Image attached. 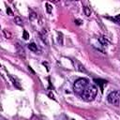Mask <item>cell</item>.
I'll use <instances>...</instances> for the list:
<instances>
[{
  "label": "cell",
  "instance_id": "obj_1",
  "mask_svg": "<svg viewBox=\"0 0 120 120\" xmlns=\"http://www.w3.org/2000/svg\"><path fill=\"white\" fill-rule=\"evenodd\" d=\"M97 94H98V88L96 87V85H94L92 83H89L85 87L83 92L80 95V97L84 101H91L96 98Z\"/></svg>",
  "mask_w": 120,
  "mask_h": 120
},
{
  "label": "cell",
  "instance_id": "obj_2",
  "mask_svg": "<svg viewBox=\"0 0 120 120\" xmlns=\"http://www.w3.org/2000/svg\"><path fill=\"white\" fill-rule=\"evenodd\" d=\"M89 83H90V82H88L87 79H84V78L78 79V80L74 82V84H73V91H74L77 95L80 96V95L83 92V90L85 89V87H86Z\"/></svg>",
  "mask_w": 120,
  "mask_h": 120
},
{
  "label": "cell",
  "instance_id": "obj_3",
  "mask_svg": "<svg viewBox=\"0 0 120 120\" xmlns=\"http://www.w3.org/2000/svg\"><path fill=\"white\" fill-rule=\"evenodd\" d=\"M107 100L109 103L118 106L120 104V92L118 91H112L107 96Z\"/></svg>",
  "mask_w": 120,
  "mask_h": 120
},
{
  "label": "cell",
  "instance_id": "obj_4",
  "mask_svg": "<svg viewBox=\"0 0 120 120\" xmlns=\"http://www.w3.org/2000/svg\"><path fill=\"white\" fill-rule=\"evenodd\" d=\"M94 82H95L98 85H99V87H100L101 91H103V85H105L107 82H106V81H104V80H101V79H95V80H94Z\"/></svg>",
  "mask_w": 120,
  "mask_h": 120
},
{
  "label": "cell",
  "instance_id": "obj_5",
  "mask_svg": "<svg viewBox=\"0 0 120 120\" xmlns=\"http://www.w3.org/2000/svg\"><path fill=\"white\" fill-rule=\"evenodd\" d=\"M28 49L30 50V51H32V52H38V45L36 44V43H30V44H28Z\"/></svg>",
  "mask_w": 120,
  "mask_h": 120
},
{
  "label": "cell",
  "instance_id": "obj_6",
  "mask_svg": "<svg viewBox=\"0 0 120 120\" xmlns=\"http://www.w3.org/2000/svg\"><path fill=\"white\" fill-rule=\"evenodd\" d=\"M83 11H84V14H85L87 17L91 15V10H90V8H89L84 7V8H83Z\"/></svg>",
  "mask_w": 120,
  "mask_h": 120
},
{
  "label": "cell",
  "instance_id": "obj_7",
  "mask_svg": "<svg viewBox=\"0 0 120 120\" xmlns=\"http://www.w3.org/2000/svg\"><path fill=\"white\" fill-rule=\"evenodd\" d=\"M14 22H15L17 24H19V25H22V19H21L20 17H15Z\"/></svg>",
  "mask_w": 120,
  "mask_h": 120
},
{
  "label": "cell",
  "instance_id": "obj_8",
  "mask_svg": "<svg viewBox=\"0 0 120 120\" xmlns=\"http://www.w3.org/2000/svg\"><path fill=\"white\" fill-rule=\"evenodd\" d=\"M46 9H47V12L50 14L52 13V7L49 4V3H46Z\"/></svg>",
  "mask_w": 120,
  "mask_h": 120
},
{
  "label": "cell",
  "instance_id": "obj_9",
  "mask_svg": "<svg viewBox=\"0 0 120 120\" xmlns=\"http://www.w3.org/2000/svg\"><path fill=\"white\" fill-rule=\"evenodd\" d=\"M112 21H114L115 22H117V23H120V15H117L116 17H114V18H111Z\"/></svg>",
  "mask_w": 120,
  "mask_h": 120
},
{
  "label": "cell",
  "instance_id": "obj_10",
  "mask_svg": "<svg viewBox=\"0 0 120 120\" xmlns=\"http://www.w3.org/2000/svg\"><path fill=\"white\" fill-rule=\"evenodd\" d=\"M10 79H11V81L13 82V84H14V85H15V86H16L17 88H19V89H21V86H20V85H19V84L17 83V82H16V81H15V80H14V79H13V78H12L11 76H10Z\"/></svg>",
  "mask_w": 120,
  "mask_h": 120
},
{
  "label": "cell",
  "instance_id": "obj_11",
  "mask_svg": "<svg viewBox=\"0 0 120 120\" xmlns=\"http://www.w3.org/2000/svg\"><path fill=\"white\" fill-rule=\"evenodd\" d=\"M78 67H79V68H78V69H79L80 71H82V72H86V70L84 69V68H83V67H82L81 64H79V63H78Z\"/></svg>",
  "mask_w": 120,
  "mask_h": 120
},
{
  "label": "cell",
  "instance_id": "obj_12",
  "mask_svg": "<svg viewBox=\"0 0 120 120\" xmlns=\"http://www.w3.org/2000/svg\"><path fill=\"white\" fill-rule=\"evenodd\" d=\"M22 38L26 40V39H28V38H29V35H28V33H27V31H23V36H22Z\"/></svg>",
  "mask_w": 120,
  "mask_h": 120
},
{
  "label": "cell",
  "instance_id": "obj_13",
  "mask_svg": "<svg viewBox=\"0 0 120 120\" xmlns=\"http://www.w3.org/2000/svg\"><path fill=\"white\" fill-rule=\"evenodd\" d=\"M3 33L5 34V36H6V38H10V37H11V36H10V34H9V33H7V30H3Z\"/></svg>",
  "mask_w": 120,
  "mask_h": 120
},
{
  "label": "cell",
  "instance_id": "obj_14",
  "mask_svg": "<svg viewBox=\"0 0 120 120\" xmlns=\"http://www.w3.org/2000/svg\"><path fill=\"white\" fill-rule=\"evenodd\" d=\"M7 13L8 14V15H13V13H12V11H11V9H10V8H7Z\"/></svg>",
  "mask_w": 120,
  "mask_h": 120
}]
</instances>
